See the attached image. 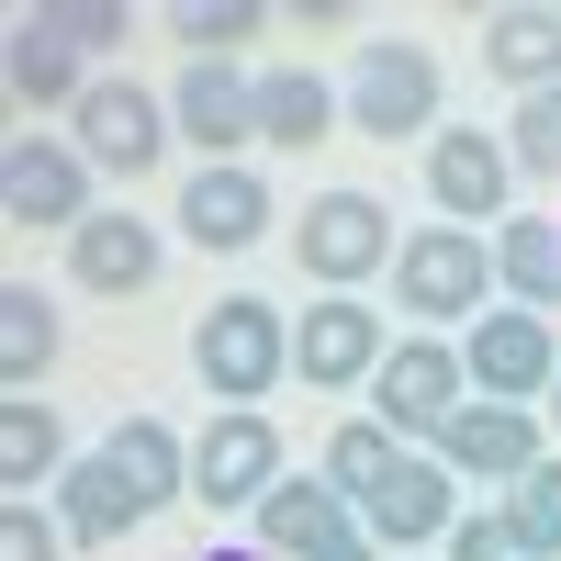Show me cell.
<instances>
[{"mask_svg":"<svg viewBox=\"0 0 561 561\" xmlns=\"http://www.w3.org/2000/svg\"><path fill=\"white\" fill-rule=\"evenodd\" d=\"M68 270L90 280V293H147L158 280V225L147 214H90L68 237Z\"/></svg>","mask_w":561,"mask_h":561,"instance_id":"17","label":"cell"},{"mask_svg":"<svg viewBox=\"0 0 561 561\" xmlns=\"http://www.w3.org/2000/svg\"><path fill=\"white\" fill-rule=\"evenodd\" d=\"M45 359H57V304H45L34 280H12V293H0V382L34 393V382H45Z\"/></svg>","mask_w":561,"mask_h":561,"instance_id":"23","label":"cell"},{"mask_svg":"<svg viewBox=\"0 0 561 561\" xmlns=\"http://www.w3.org/2000/svg\"><path fill=\"white\" fill-rule=\"evenodd\" d=\"M113 472H124L135 494H147V517H158L169 494H192V449H180V438L158 427V415H124V427H113Z\"/></svg>","mask_w":561,"mask_h":561,"instance_id":"22","label":"cell"},{"mask_svg":"<svg viewBox=\"0 0 561 561\" xmlns=\"http://www.w3.org/2000/svg\"><path fill=\"white\" fill-rule=\"evenodd\" d=\"M0 214L12 225H90V158L79 147H45V135H12V158H0Z\"/></svg>","mask_w":561,"mask_h":561,"instance_id":"7","label":"cell"},{"mask_svg":"<svg viewBox=\"0 0 561 561\" xmlns=\"http://www.w3.org/2000/svg\"><path fill=\"white\" fill-rule=\"evenodd\" d=\"M359 528H370V550H415V539H449L460 528V483H449V460H393V483L359 505Z\"/></svg>","mask_w":561,"mask_h":561,"instance_id":"10","label":"cell"},{"mask_svg":"<svg viewBox=\"0 0 561 561\" xmlns=\"http://www.w3.org/2000/svg\"><path fill=\"white\" fill-rule=\"evenodd\" d=\"M393 460H404V438L382 427V415H359V427H337V438H325V483H337V494H382L393 483Z\"/></svg>","mask_w":561,"mask_h":561,"instance_id":"26","label":"cell"},{"mask_svg":"<svg viewBox=\"0 0 561 561\" xmlns=\"http://www.w3.org/2000/svg\"><path fill=\"white\" fill-rule=\"evenodd\" d=\"M505 528H517L528 550H550V561H561V460H539L528 483H505Z\"/></svg>","mask_w":561,"mask_h":561,"instance_id":"27","label":"cell"},{"mask_svg":"<svg viewBox=\"0 0 561 561\" xmlns=\"http://www.w3.org/2000/svg\"><path fill=\"white\" fill-rule=\"evenodd\" d=\"M483 280H494V248L472 225H427V237H404V259H393V293L415 314H483Z\"/></svg>","mask_w":561,"mask_h":561,"instance_id":"5","label":"cell"},{"mask_svg":"<svg viewBox=\"0 0 561 561\" xmlns=\"http://www.w3.org/2000/svg\"><path fill=\"white\" fill-rule=\"evenodd\" d=\"M270 483H280L270 415H214V427L192 438V494H203V505H259Z\"/></svg>","mask_w":561,"mask_h":561,"instance_id":"12","label":"cell"},{"mask_svg":"<svg viewBox=\"0 0 561 561\" xmlns=\"http://www.w3.org/2000/svg\"><path fill=\"white\" fill-rule=\"evenodd\" d=\"M169 34L192 45V57H237V45L259 34V12H248V0H192V12H180Z\"/></svg>","mask_w":561,"mask_h":561,"instance_id":"29","label":"cell"},{"mask_svg":"<svg viewBox=\"0 0 561 561\" xmlns=\"http://www.w3.org/2000/svg\"><path fill=\"white\" fill-rule=\"evenodd\" d=\"M460 404H472V370H460V348H438V337H404L382 370H370V415H382L393 438H438Z\"/></svg>","mask_w":561,"mask_h":561,"instance_id":"2","label":"cell"},{"mask_svg":"<svg viewBox=\"0 0 561 561\" xmlns=\"http://www.w3.org/2000/svg\"><path fill=\"white\" fill-rule=\"evenodd\" d=\"M304 270L314 280H337V293H348V280H370V270H382V259H404L393 248V214L382 203H370V192H325V203H304Z\"/></svg>","mask_w":561,"mask_h":561,"instance_id":"6","label":"cell"},{"mask_svg":"<svg viewBox=\"0 0 561 561\" xmlns=\"http://www.w3.org/2000/svg\"><path fill=\"white\" fill-rule=\"evenodd\" d=\"M550 427H561V382H550Z\"/></svg>","mask_w":561,"mask_h":561,"instance_id":"34","label":"cell"},{"mask_svg":"<svg viewBox=\"0 0 561 561\" xmlns=\"http://www.w3.org/2000/svg\"><path fill=\"white\" fill-rule=\"evenodd\" d=\"M494 280H517V304H561V225L517 214L494 237Z\"/></svg>","mask_w":561,"mask_h":561,"instance_id":"25","label":"cell"},{"mask_svg":"<svg viewBox=\"0 0 561 561\" xmlns=\"http://www.w3.org/2000/svg\"><path fill=\"white\" fill-rule=\"evenodd\" d=\"M348 124L359 135H427L438 124V57L427 45H359V68H348Z\"/></svg>","mask_w":561,"mask_h":561,"instance_id":"3","label":"cell"},{"mask_svg":"<svg viewBox=\"0 0 561 561\" xmlns=\"http://www.w3.org/2000/svg\"><path fill=\"white\" fill-rule=\"evenodd\" d=\"M192 370H203V393H225V415H259V393H280V370H293V325H280V304L225 293L192 325Z\"/></svg>","mask_w":561,"mask_h":561,"instance_id":"1","label":"cell"},{"mask_svg":"<svg viewBox=\"0 0 561 561\" xmlns=\"http://www.w3.org/2000/svg\"><path fill=\"white\" fill-rule=\"evenodd\" d=\"M460 370H472V393H483V404H528V393L561 382V348H550V325H539L528 304H505V314H472Z\"/></svg>","mask_w":561,"mask_h":561,"instance_id":"4","label":"cell"},{"mask_svg":"<svg viewBox=\"0 0 561 561\" xmlns=\"http://www.w3.org/2000/svg\"><path fill=\"white\" fill-rule=\"evenodd\" d=\"M180 225H192V248H259L270 237V192H259V169H203L192 192H180Z\"/></svg>","mask_w":561,"mask_h":561,"instance_id":"15","label":"cell"},{"mask_svg":"<svg viewBox=\"0 0 561 561\" xmlns=\"http://www.w3.org/2000/svg\"><path fill=\"white\" fill-rule=\"evenodd\" d=\"M0 483H68V427H57V404L0 393Z\"/></svg>","mask_w":561,"mask_h":561,"instance_id":"21","label":"cell"},{"mask_svg":"<svg viewBox=\"0 0 561 561\" xmlns=\"http://www.w3.org/2000/svg\"><path fill=\"white\" fill-rule=\"evenodd\" d=\"M348 539H359V517H348L337 483H270L259 494V550L270 561H337Z\"/></svg>","mask_w":561,"mask_h":561,"instance_id":"14","label":"cell"},{"mask_svg":"<svg viewBox=\"0 0 561 561\" xmlns=\"http://www.w3.org/2000/svg\"><path fill=\"white\" fill-rule=\"evenodd\" d=\"M203 561H270V550H203Z\"/></svg>","mask_w":561,"mask_h":561,"instance_id":"33","label":"cell"},{"mask_svg":"<svg viewBox=\"0 0 561 561\" xmlns=\"http://www.w3.org/2000/svg\"><path fill=\"white\" fill-rule=\"evenodd\" d=\"M325 113H337V102H325L314 68H270V79H259V135H270V147H314Z\"/></svg>","mask_w":561,"mask_h":561,"instance_id":"24","label":"cell"},{"mask_svg":"<svg viewBox=\"0 0 561 561\" xmlns=\"http://www.w3.org/2000/svg\"><path fill=\"white\" fill-rule=\"evenodd\" d=\"M438 460H449V483H528L539 472V427H528V404H460L449 427H438Z\"/></svg>","mask_w":561,"mask_h":561,"instance_id":"9","label":"cell"},{"mask_svg":"<svg viewBox=\"0 0 561 561\" xmlns=\"http://www.w3.org/2000/svg\"><path fill=\"white\" fill-rule=\"evenodd\" d=\"M57 517H34V505H12V517H0V561H57Z\"/></svg>","mask_w":561,"mask_h":561,"instance_id":"31","label":"cell"},{"mask_svg":"<svg viewBox=\"0 0 561 561\" xmlns=\"http://www.w3.org/2000/svg\"><path fill=\"white\" fill-rule=\"evenodd\" d=\"M505 180H517V158H505L494 135H472V124H449L438 147H427V192H438V214H505Z\"/></svg>","mask_w":561,"mask_h":561,"instance_id":"16","label":"cell"},{"mask_svg":"<svg viewBox=\"0 0 561 561\" xmlns=\"http://www.w3.org/2000/svg\"><path fill=\"white\" fill-rule=\"evenodd\" d=\"M449 561H550V550H528L517 528H505V505H494V517H460L449 528Z\"/></svg>","mask_w":561,"mask_h":561,"instance_id":"30","label":"cell"},{"mask_svg":"<svg viewBox=\"0 0 561 561\" xmlns=\"http://www.w3.org/2000/svg\"><path fill=\"white\" fill-rule=\"evenodd\" d=\"M158 147H169V124H158V102H147L135 79H90V90H79V158H90V169L147 180Z\"/></svg>","mask_w":561,"mask_h":561,"instance_id":"8","label":"cell"},{"mask_svg":"<svg viewBox=\"0 0 561 561\" xmlns=\"http://www.w3.org/2000/svg\"><path fill=\"white\" fill-rule=\"evenodd\" d=\"M169 135H192L203 169H225L259 135V79H237L225 57H192V79H180V102H169Z\"/></svg>","mask_w":561,"mask_h":561,"instance_id":"11","label":"cell"},{"mask_svg":"<svg viewBox=\"0 0 561 561\" xmlns=\"http://www.w3.org/2000/svg\"><path fill=\"white\" fill-rule=\"evenodd\" d=\"M393 348H382V314L370 304H304V325H293V370L314 393H337V382H370Z\"/></svg>","mask_w":561,"mask_h":561,"instance_id":"13","label":"cell"},{"mask_svg":"<svg viewBox=\"0 0 561 561\" xmlns=\"http://www.w3.org/2000/svg\"><path fill=\"white\" fill-rule=\"evenodd\" d=\"M57 23H68L79 45H113V34H124V12H102V0H79V12H57Z\"/></svg>","mask_w":561,"mask_h":561,"instance_id":"32","label":"cell"},{"mask_svg":"<svg viewBox=\"0 0 561 561\" xmlns=\"http://www.w3.org/2000/svg\"><path fill=\"white\" fill-rule=\"evenodd\" d=\"M57 528H68V539H124V528H147V494L113 472V449L68 460V483H57Z\"/></svg>","mask_w":561,"mask_h":561,"instance_id":"19","label":"cell"},{"mask_svg":"<svg viewBox=\"0 0 561 561\" xmlns=\"http://www.w3.org/2000/svg\"><path fill=\"white\" fill-rule=\"evenodd\" d=\"M0 68H12V102H79V34L57 23V12H23L12 23V45H0Z\"/></svg>","mask_w":561,"mask_h":561,"instance_id":"18","label":"cell"},{"mask_svg":"<svg viewBox=\"0 0 561 561\" xmlns=\"http://www.w3.org/2000/svg\"><path fill=\"white\" fill-rule=\"evenodd\" d=\"M483 68L517 79V90H550V79H561V12H550V0L494 12V23H483Z\"/></svg>","mask_w":561,"mask_h":561,"instance_id":"20","label":"cell"},{"mask_svg":"<svg viewBox=\"0 0 561 561\" xmlns=\"http://www.w3.org/2000/svg\"><path fill=\"white\" fill-rule=\"evenodd\" d=\"M505 158H517V169H550V180H561V79L517 102V135H505Z\"/></svg>","mask_w":561,"mask_h":561,"instance_id":"28","label":"cell"}]
</instances>
